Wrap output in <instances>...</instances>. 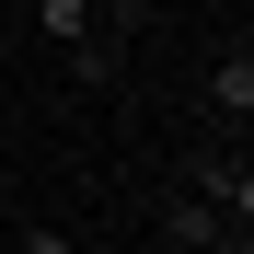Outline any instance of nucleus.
<instances>
[{
  "instance_id": "f03ea898",
  "label": "nucleus",
  "mask_w": 254,
  "mask_h": 254,
  "mask_svg": "<svg viewBox=\"0 0 254 254\" xmlns=\"http://www.w3.org/2000/svg\"><path fill=\"white\" fill-rule=\"evenodd\" d=\"M185 196H208V208H220V220L243 231V208H254V174H243V162H185Z\"/></svg>"
},
{
  "instance_id": "f257e3e1",
  "label": "nucleus",
  "mask_w": 254,
  "mask_h": 254,
  "mask_svg": "<svg viewBox=\"0 0 254 254\" xmlns=\"http://www.w3.org/2000/svg\"><path fill=\"white\" fill-rule=\"evenodd\" d=\"M162 243H174V254H243V231H231L208 196H185V185L162 196Z\"/></svg>"
},
{
  "instance_id": "7ed1b4c3",
  "label": "nucleus",
  "mask_w": 254,
  "mask_h": 254,
  "mask_svg": "<svg viewBox=\"0 0 254 254\" xmlns=\"http://www.w3.org/2000/svg\"><path fill=\"white\" fill-rule=\"evenodd\" d=\"M35 23H47V47H104V0H35Z\"/></svg>"
},
{
  "instance_id": "20e7f679",
  "label": "nucleus",
  "mask_w": 254,
  "mask_h": 254,
  "mask_svg": "<svg viewBox=\"0 0 254 254\" xmlns=\"http://www.w3.org/2000/svg\"><path fill=\"white\" fill-rule=\"evenodd\" d=\"M208 104H220V116H231V127H243V116H254V58H243V47H231V58H220V69H208Z\"/></svg>"
},
{
  "instance_id": "39448f33",
  "label": "nucleus",
  "mask_w": 254,
  "mask_h": 254,
  "mask_svg": "<svg viewBox=\"0 0 254 254\" xmlns=\"http://www.w3.org/2000/svg\"><path fill=\"white\" fill-rule=\"evenodd\" d=\"M23 254H81V243H69L58 220H35V231H23Z\"/></svg>"
}]
</instances>
